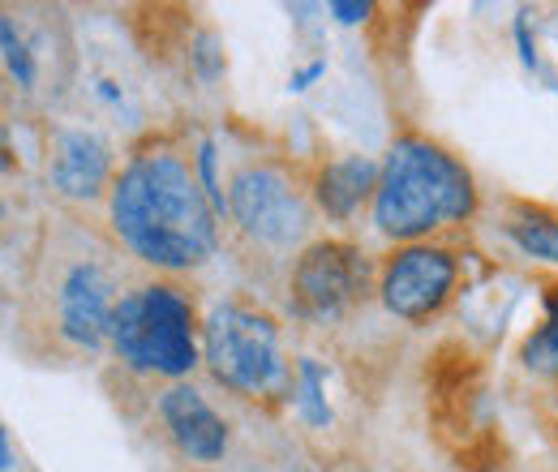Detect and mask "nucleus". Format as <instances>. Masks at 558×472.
Listing matches in <instances>:
<instances>
[{
	"mask_svg": "<svg viewBox=\"0 0 558 472\" xmlns=\"http://www.w3.org/2000/svg\"><path fill=\"white\" fill-rule=\"evenodd\" d=\"M374 267L349 241H314L292 263V305L301 318L336 323L369 292Z\"/></svg>",
	"mask_w": 558,
	"mask_h": 472,
	"instance_id": "obj_6",
	"label": "nucleus"
},
{
	"mask_svg": "<svg viewBox=\"0 0 558 472\" xmlns=\"http://www.w3.org/2000/svg\"><path fill=\"white\" fill-rule=\"evenodd\" d=\"M0 48H4V69H9V77H13L22 90H35V52H31V44L22 39L13 13L0 17Z\"/></svg>",
	"mask_w": 558,
	"mask_h": 472,
	"instance_id": "obj_14",
	"label": "nucleus"
},
{
	"mask_svg": "<svg viewBox=\"0 0 558 472\" xmlns=\"http://www.w3.org/2000/svg\"><path fill=\"white\" fill-rule=\"evenodd\" d=\"M48 181L70 203H95L104 190H112V146L90 130H61L52 137Z\"/></svg>",
	"mask_w": 558,
	"mask_h": 472,
	"instance_id": "obj_10",
	"label": "nucleus"
},
{
	"mask_svg": "<svg viewBox=\"0 0 558 472\" xmlns=\"http://www.w3.org/2000/svg\"><path fill=\"white\" fill-rule=\"evenodd\" d=\"M502 232L515 241V250L524 258L537 263H555L558 267V219L542 206H515L502 223Z\"/></svg>",
	"mask_w": 558,
	"mask_h": 472,
	"instance_id": "obj_12",
	"label": "nucleus"
},
{
	"mask_svg": "<svg viewBox=\"0 0 558 472\" xmlns=\"http://www.w3.org/2000/svg\"><path fill=\"white\" fill-rule=\"evenodd\" d=\"M331 13L344 22V26H356V22H365L369 13H374V4H356V0H336L331 4Z\"/></svg>",
	"mask_w": 558,
	"mask_h": 472,
	"instance_id": "obj_16",
	"label": "nucleus"
},
{
	"mask_svg": "<svg viewBox=\"0 0 558 472\" xmlns=\"http://www.w3.org/2000/svg\"><path fill=\"white\" fill-rule=\"evenodd\" d=\"M460 263L442 245H400L378 270V296L383 305L404 323H429L456 292Z\"/></svg>",
	"mask_w": 558,
	"mask_h": 472,
	"instance_id": "obj_8",
	"label": "nucleus"
},
{
	"mask_svg": "<svg viewBox=\"0 0 558 472\" xmlns=\"http://www.w3.org/2000/svg\"><path fill=\"white\" fill-rule=\"evenodd\" d=\"M108 343L117 348L121 365H130L134 374L181 383L203 361L194 296L168 279H155V283L125 292L112 314Z\"/></svg>",
	"mask_w": 558,
	"mask_h": 472,
	"instance_id": "obj_3",
	"label": "nucleus"
},
{
	"mask_svg": "<svg viewBox=\"0 0 558 472\" xmlns=\"http://www.w3.org/2000/svg\"><path fill=\"white\" fill-rule=\"evenodd\" d=\"M121 288H117V270L104 258H73L70 267H61L52 283V327L70 348L95 352L108 331H112V314L121 305Z\"/></svg>",
	"mask_w": 558,
	"mask_h": 472,
	"instance_id": "obj_7",
	"label": "nucleus"
},
{
	"mask_svg": "<svg viewBox=\"0 0 558 472\" xmlns=\"http://www.w3.org/2000/svg\"><path fill=\"white\" fill-rule=\"evenodd\" d=\"M327 73V61H314V65H305L301 73H292V90H305L310 82H318Z\"/></svg>",
	"mask_w": 558,
	"mask_h": 472,
	"instance_id": "obj_18",
	"label": "nucleus"
},
{
	"mask_svg": "<svg viewBox=\"0 0 558 472\" xmlns=\"http://www.w3.org/2000/svg\"><path fill=\"white\" fill-rule=\"evenodd\" d=\"M0 443H4V472H13V438H9V434H4V438H0Z\"/></svg>",
	"mask_w": 558,
	"mask_h": 472,
	"instance_id": "obj_19",
	"label": "nucleus"
},
{
	"mask_svg": "<svg viewBox=\"0 0 558 472\" xmlns=\"http://www.w3.org/2000/svg\"><path fill=\"white\" fill-rule=\"evenodd\" d=\"M159 421L172 438V447L194 460V464H215L228 451V421L210 408V400L190 387V383H172L159 396Z\"/></svg>",
	"mask_w": 558,
	"mask_h": 472,
	"instance_id": "obj_9",
	"label": "nucleus"
},
{
	"mask_svg": "<svg viewBox=\"0 0 558 472\" xmlns=\"http://www.w3.org/2000/svg\"><path fill=\"white\" fill-rule=\"evenodd\" d=\"M292 396H296V408H301V416L310 421V425H331V408L323 400V365L318 361H301L296 365V387H292Z\"/></svg>",
	"mask_w": 558,
	"mask_h": 472,
	"instance_id": "obj_15",
	"label": "nucleus"
},
{
	"mask_svg": "<svg viewBox=\"0 0 558 472\" xmlns=\"http://www.w3.org/2000/svg\"><path fill=\"white\" fill-rule=\"evenodd\" d=\"M477 215V181L434 137L404 134L391 142L374 194V228L387 241L421 245L429 232Z\"/></svg>",
	"mask_w": 558,
	"mask_h": 472,
	"instance_id": "obj_2",
	"label": "nucleus"
},
{
	"mask_svg": "<svg viewBox=\"0 0 558 472\" xmlns=\"http://www.w3.org/2000/svg\"><path fill=\"white\" fill-rule=\"evenodd\" d=\"M515 39H520V61L533 69L537 65V44L529 39V13H520V17H515Z\"/></svg>",
	"mask_w": 558,
	"mask_h": 472,
	"instance_id": "obj_17",
	"label": "nucleus"
},
{
	"mask_svg": "<svg viewBox=\"0 0 558 472\" xmlns=\"http://www.w3.org/2000/svg\"><path fill=\"white\" fill-rule=\"evenodd\" d=\"M520 361H524L533 374H558V283L546 288V323L524 339Z\"/></svg>",
	"mask_w": 558,
	"mask_h": 472,
	"instance_id": "obj_13",
	"label": "nucleus"
},
{
	"mask_svg": "<svg viewBox=\"0 0 558 472\" xmlns=\"http://www.w3.org/2000/svg\"><path fill=\"white\" fill-rule=\"evenodd\" d=\"M228 215L232 223L267 245V250H292L310 232V198L279 164H241L228 181Z\"/></svg>",
	"mask_w": 558,
	"mask_h": 472,
	"instance_id": "obj_5",
	"label": "nucleus"
},
{
	"mask_svg": "<svg viewBox=\"0 0 558 472\" xmlns=\"http://www.w3.org/2000/svg\"><path fill=\"white\" fill-rule=\"evenodd\" d=\"M203 361L210 378L245 400H267L296 387V374L283 361L279 327L271 314L250 305H215L203 323Z\"/></svg>",
	"mask_w": 558,
	"mask_h": 472,
	"instance_id": "obj_4",
	"label": "nucleus"
},
{
	"mask_svg": "<svg viewBox=\"0 0 558 472\" xmlns=\"http://www.w3.org/2000/svg\"><path fill=\"white\" fill-rule=\"evenodd\" d=\"M378 177H383V168L374 159H365V155L331 159L314 181V203L331 219H352L365 198L378 194Z\"/></svg>",
	"mask_w": 558,
	"mask_h": 472,
	"instance_id": "obj_11",
	"label": "nucleus"
},
{
	"mask_svg": "<svg viewBox=\"0 0 558 472\" xmlns=\"http://www.w3.org/2000/svg\"><path fill=\"white\" fill-rule=\"evenodd\" d=\"M108 223L117 241L155 270L203 267L219 245V210L203 177L168 142H150L125 159L108 190Z\"/></svg>",
	"mask_w": 558,
	"mask_h": 472,
	"instance_id": "obj_1",
	"label": "nucleus"
}]
</instances>
